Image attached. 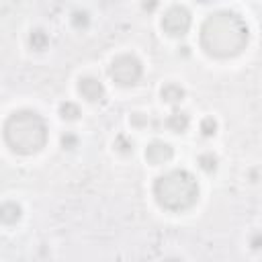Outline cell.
<instances>
[{
    "instance_id": "4",
    "label": "cell",
    "mask_w": 262,
    "mask_h": 262,
    "mask_svg": "<svg viewBox=\"0 0 262 262\" xmlns=\"http://www.w3.org/2000/svg\"><path fill=\"white\" fill-rule=\"evenodd\" d=\"M141 74H143V66L141 61L131 55V53H123V55H117L111 66H108V76L115 84L119 86H135L139 80H141Z\"/></svg>"
},
{
    "instance_id": "13",
    "label": "cell",
    "mask_w": 262,
    "mask_h": 262,
    "mask_svg": "<svg viewBox=\"0 0 262 262\" xmlns=\"http://www.w3.org/2000/svg\"><path fill=\"white\" fill-rule=\"evenodd\" d=\"M80 115H82V113H80V106H78L76 102L66 100V102L59 104V117H61V119H66V121H76Z\"/></svg>"
},
{
    "instance_id": "1",
    "label": "cell",
    "mask_w": 262,
    "mask_h": 262,
    "mask_svg": "<svg viewBox=\"0 0 262 262\" xmlns=\"http://www.w3.org/2000/svg\"><path fill=\"white\" fill-rule=\"evenodd\" d=\"M250 39L246 20L233 10H217L209 14L201 27V47L207 55L227 59L239 55Z\"/></svg>"
},
{
    "instance_id": "9",
    "label": "cell",
    "mask_w": 262,
    "mask_h": 262,
    "mask_svg": "<svg viewBox=\"0 0 262 262\" xmlns=\"http://www.w3.org/2000/svg\"><path fill=\"white\" fill-rule=\"evenodd\" d=\"M184 94H186L184 88L180 84H174V82L164 84L162 90H160V96H162V100L166 104H178V102H182L184 100Z\"/></svg>"
},
{
    "instance_id": "17",
    "label": "cell",
    "mask_w": 262,
    "mask_h": 262,
    "mask_svg": "<svg viewBox=\"0 0 262 262\" xmlns=\"http://www.w3.org/2000/svg\"><path fill=\"white\" fill-rule=\"evenodd\" d=\"M59 141H61V147H63V149H74V147L78 145V135H74V133L68 131V133L61 135Z\"/></svg>"
},
{
    "instance_id": "7",
    "label": "cell",
    "mask_w": 262,
    "mask_h": 262,
    "mask_svg": "<svg viewBox=\"0 0 262 262\" xmlns=\"http://www.w3.org/2000/svg\"><path fill=\"white\" fill-rule=\"evenodd\" d=\"M172 156H174L172 145L166 143V141H160V139L151 141V143L145 147V160H147L149 164H154V166L168 164V162L172 160Z\"/></svg>"
},
{
    "instance_id": "19",
    "label": "cell",
    "mask_w": 262,
    "mask_h": 262,
    "mask_svg": "<svg viewBox=\"0 0 262 262\" xmlns=\"http://www.w3.org/2000/svg\"><path fill=\"white\" fill-rule=\"evenodd\" d=\"M250 244H252V248H254V250H258V248H260V233H254Z\"/></svg>"
},
{
    "instance_id": "2",
    "label": "cell",
    "mask_w": 262,
    "mask_h": 262,
    "mask_svg": "<svg viewBox=\"0 0 262 262\" xmlns=\"http://www.w3.org/2000/svg\"><path fill=\"white\" fill-rule=\"evenodd\" d=\"M47 123L45 119L31 108H18L4 121L2 135L6 145L20 156L37 154L47 143Z\"/></svg>"
},
{
    "instance_id": "15",
    "label": "cell",
    "mask_w": 262,
    "mask_h": 262,
    "mask_svg": "<svg viewBox=\"0 0 262 262\" xmlns=\"http://www.w3.org/2000/svg\"><path fill=\"white\" fill-rule=\"evenodd\" d=\"M115 149H117L119 154H131V151H133V139H131L129 135H125V133L117 135V137H115Z\"/></svg>"
},
{
    "instance_id": "6",
    "label": "cell",
    "mask_w": 262,
    "mask_h": 262,
    "mask_svg": "<svg viewBox=\"0 0 262 262\" xmlns=\"http://www.w3.org/2000/svg\"><path fill=\"white\" fill-rule=\"evenodd\" d=\"M78 92L82 94V98H86L88 102H100L106 96L104 84L94 78V76H84L78 80Z\"/></svg>"
},
{
    "instance_id": "3",
    "label": "cell",
    "mask_w": 262,
    "mask_h": 262,
    "mask_svg": "<svg viewBox=\"0 0 262 262\" xmlns=\"http://www.w3.org/2000/svg\"><path fill=\"white\" fill-rule=\"evenodd\" d=\"M154 196L162 209L180 213L199 201V182L188 170L176 168L156 178Z\"/></svg>"
},
{
    "instance_id": "12",
    "label": "cell",
    "mask_w": 262,
    "mask_h": 262,
    "mask_svg": "<svg viewBox=\"0 0 262 262\" xmlns=\"http://www.w3.org/2000/svg\"><path fill=\"white\" fill-rule=\"evenodd\" d=\"M196 162H199V168H201L203 172H207V174H213V172L217 170V166H219V158H217L213 151H203V154L196 158Z\"/></svg>"
},
{
    "instance_id": "16",
    "label": "cell",
    "mask_w": 262,
    "mask_h": 262,
    "mask_svg": "<svg viewBox=\"0 0 262 262\" xmlns=\"http://www.w3.org/2000/svg\"><path fill=\"white\" fill-rule=\"evenodd\" d=\"M199 129H201V135H203V137H213V135L217 133V121H215L213 117H205V119L201 121Z\"/></svg>"
},
{
    "instance_id": "18",
    "label": "cell",
    "mask_w": 262,
    "mask_h": 262,
    "mask_svg": "<svg viewBox=\"0 0 262 262\" xmlns=\"http://www.w3.org/2000/svg\"><path fill=\"white\" fill-rule=\"evenodd\" d=\"M129 121H131L133 127H145V125L149 123V117L143 115V113H133V115L129 117Z\"/></svg>"
},
{
    "instance_id": "5",
    "label": "cell",
    "mask_w": 262,
    "mask_h": 262,
    "mask_svg": "<svg viewBox=\"0 0 262 262\" xmlns=\"http://www.w3.org/2000/svg\"><path fill=\"white\" fill-rule=\"evenodd\" d=\"M190 12L184 8V6H170L164 16H162V29L164 33H168L170 37H184L190 29Z\"/></svg>"
},
{
    "instance_id": "14",
    "label": "cell",
    "mask_w": 262,
    "mask_h": 262,
    "mask_svg": "<svg viewBox=\"0 0 262 262\" xmlns=\"http://www.w3.org/2000/svg\"><path fill=\"white\" fill-rule=\"evenodd\" d=\"M70 20H72L74 29H86V27L90 25V14H88L86 10H82V8H76V10L72 12Z\"/></svg>"
},
{
    "instance_id": "20",
    "label": "cell",
    "mask_w": 262,
    "mask_h": 262,
    "mask_svg": "<svg viewBox=\"0 0 262 262\" xmlns=\"http://www.w3.org/2000/svg\"><path fill=\"white\" fill-rule=\"evenodd\" d=\"M164 262H182V260H180V258H166Z\"/></svg>"
},
{
    "instance_id": "11",
    "label": "cell",
    "mask_w": 262,
    "mask_h": 262,
    "mask_svg": "<svg viewBox=\"0 0 262 262\" xmlns=\"http://www.w3.org/2000/svg\"><path fill=\"white\" fill-rule=\"evenodd\" d=\"M29 45H31V49H35V51H43V49L49 45V35H47L43 29H33V31L29 33Z\"/></svg>"
},
{
    "instance_id": "8",
    "label": "cell",
    "mask_w": 262,
    "mask_h": 262,
    "mask_svg": "<svg viewBox=\"0 0 262 262\" xmlns=\"http://www.w3.org/2000/svg\"><path fill=\"white\" fill-rule=\"evenodd\" d=\"M20 215H23V209H20L18 203L6 201V203L0 205V223H4V225H14V223L20 219Z\"/></svg>"
},
{
    "instance_id": "10",
    "label": "cell",
    "mask_w": 262,
    "mask_h": 262,
    "mask_svg": "<svg viewBox=\"0 0 262 262\" xmlns=\"http://www.w3.org/2000/svg\"><path fill=\"white\" fill-rule=\"evenodd\" d=\"M190 125V119L184 111H172L168 117H166V127L174 133H184Z\"/></svg>"
}]
</instances>
